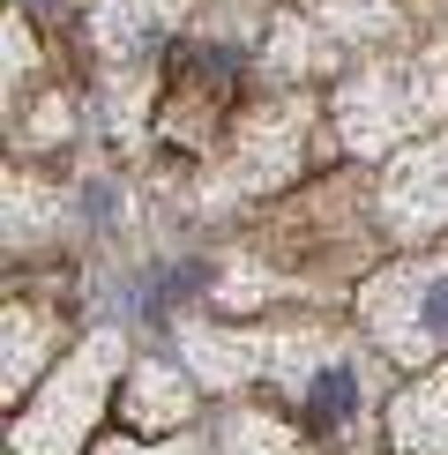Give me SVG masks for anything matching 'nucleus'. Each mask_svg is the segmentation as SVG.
<instances>
[{
    "mask_svg": "<svg viewBox=\"0 0 448 455\" xmlns=\"http://www.w3.org/2000/svg\"><path fill=\"white\" fill-rule=\"evenodd\" d=\"M381 321L404 351H448V261L441 269H411L396 283H381Z\"/></svg>",
    "mask_w": 448,
    "mask_h": 455,
    "instance_id": "nucleus-1",
    "label": "nucleus"
},
{
    "mask_svg": "<svg viewBox=\"0 0 448 455\" xmlns=\"http://www.w3.org/2000/svg\"><path fill=\"white\" fill-rule=\"evenodd\" d=\"M351 411H359V373H351V366H329V373L307 381V419L314 426H344Z\"/></svg>",
    "mask_w": 448,
    "mask_h": 455,
    "instance_id": "nucleus-2",
    "label": "nucleus"
},
{
    "mask_svg": "<svg viewBox=\"0 0 448 455\" xmlns=\"http://www.w3.org/2000/svg\"><path fill=\"white\" fill-rule=\"evenodd\" d=\"M411 187H426V202H434V217L426 224H448V142L426 149V157H411L396 172V195H411Z\"/></svg>",
    "mask_w": 448,
    "mask_h": 455,
    "instance_id": "nucleus-3",
    "label": "nucleus"
}]
</instances>
